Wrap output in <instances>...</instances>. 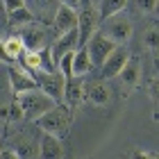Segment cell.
Listing matches in <instances>:
<instances>
[{"label":"cell","mask_w":159,"mask_h":159,"mask_svg":"<svg viewBox=\"0 0 159 159\" xmlns=\"http://www.w3.org/2000/svg\"><path fill=\"white\" fill-rule=\"evenodd\" d=\"M34 123H37V127L41 129V134H50V136H55V139H61V136L68 132L70 123H73V114H70L68 107L55 105L52 109L46 111Z\"/></svg>","instance_id":"6da1fadb"},{"label":"cell","mask_w":159,"mask_h":159,"mask_svg":"<svg viewBox=\"0 0 159 159\" xmlns=\"http://www.w3.org/2000/svg\"><path fill=\"white\" fill-rule=\"evenodd\" d=\"M16 105L20 107V111H23V118L37 120V118H41L46 111L52 109L57 102H55L52 98H48L43 91L34 89V91H27V93L16 96Z\"/></svg>","instance_id":"7a4b0ae2"},{"label":"cell","mask_w":159,"mask_h":159,"mask_svg":"<svg viewBox=\"0 0 159 159\" xmlns=\"http://www.w3.org/2000/svg\"><path fill=\"white\" fill-rule=\"evenodd\" d=\"M98 32L105 34L109 41H114L116 46H125L132 37V18L127 16V14H116V16L102 20V23L98 25Z\"/></svg>","instance_id":"3957f363"},{"label":"cell","mask_w":159,"mask_h":159,"mask_svg":"<svg viewBox=\"0 0 159 159\" xmlns=\"http://www.w3.org/2000/svg\"><path fill=\"white\" fill-rule=\"evenodd\" d=\"M84 48H86V55H89V59H91V66H102L105 59L116 50V43L109 41L105 34L96 32L89 41H86Z\"/></svg>","instance_id":"277c9868"},{"label":"cell","mask_w":159,"mask_h":159,"mask_svg":"<svg viewBox=\"0 0 159 159\" xmlns=\"http://www.w3.org/2000/svg\"><path fill=\"white\" fill-rule=\"evenodd\" d=\"M98 25H100V18H98V11L93 7H82L77 9V37H80V48L86 46L93 34L98 32Z\"/></svg>","instance_id":"5b68a950"},{"label":"cell","mask_w":159,"mask_h":159,"mask_svg":"<svg viewBox=\"0 0 159 159\" xmlns=\"http://www.w3.org/2000/svg\"><path fill=\"white\" fill-rule=\"evenodd\" d=\"M32 77L37 80L39 91H43L48 98H52L57 105L61 102V96H64V84H66L64 75H59V73H43V70H39V73H34Z\"/></svg>","instance_id":"8992f818"},{"label":"cell","mask_w":159,"mask_h":159,"mask_svg":"<svg viewBox=\"0 0 159 159\" xmlns=\"http://www.w3.org/2000/svg\"><path fill=\"white\" fill-rule=\"evenodd\" d=\"M23 2H25V9L32 14L34 23L52 25V18L57 14V7H59L57 0H23Z\"/></svg>","instance_id":"52a82bcc"},{"label":"cell","mask_w":159,"mask_h":159,"mask_svg":"<svg viewBox=\"0 0 159 159\" xmlns=\"http://www.w3.org/2000/svg\"><path fill=\"white\" fill-rule=\"evenodd\" d=\"M18 37L23 41V48L27 52H39V50L48 48V34L43 30V25H39V23L25 25L23 30L18 32Z\"/></svg>","instance_id":"ba28073f"},{"label":"cell","mask_w":159,"mask_h":159,"mask_svg":"<svg viewBox=\"0 0 159 159\" xmlns=\"http://www.w3.org/2000/svg\"><path fill=\"white\" fill-rule=\"evenodd\" d=\"M9 84H11V91L16 93V96L39 89V86H37V80L27 73L25 68H18V66H11V68H9Z\"/></svg>","instance_id":"9c48e42d"},{"label":"cell","mask_w":159,"mask_h":159,"mask_svg":"<svg viewBox=\"0 0 159 159\" xmlns=\"http://www.w3.org/2000/svg\"><path fill=\"white\" fill-rule=\"evenodd\" d=\"M129 57H132V55H129V50H127L125 46H116V50H114V52L105 59V64H102V77H105V80L116 77Z\"/></svg>","instance_id":"30bf717a"},{"label":"cell","mask_w":159,"mask_h":159,"mask_svg":"<svg viewBox=\"0 0 159 159\" xmlns=\"http://www.w3.org/2000/svg\"><path fill=\"white\" fill-rule=\"evenodd\" d=\"M52 27H55L57 37H61V34H66L70 30H77V11L59 5V7H57L55 18H52Z\"/></svg>","instance_id":"8fae6325"},{"label":"cell","mask_w":159,"mask_h":159,"mask_svg":"<svg viewBox=\"0 0 159 159\" xmlns=\"http://www.w3.org/2000/svg\"><path fill=\"white\" fill-rule=\"evenodd\" d=\"M80 48V37H77V30H70L66 34H61V37H57L55 46L50 48V55L55 57V66L57 61H59V57H64L66 52H75Z\"/></svg>","instance_id":"7c38bea8"},{"label":"cell","mask_w":159,"mask_h":159,"mask_svg":"<svg viewBox=\"0 0 159 159\" xmlns=\"http://www.w3.org/2000/svg\"><path fill=\"white\" fill-rule=\"evenodd\" d=\"M82 100H84V86H82V82H80V80H75V77H68L66 84H64V96H61L64 107L75 109Z\"/></svg>","instance_id":"4fadbf2b"},{"label":"cell","mask_w":159,"mask_h":159,"mask_svg":"<svg viewBox=\"0 0 159 159\" xmlns=\"http://www.w3.org/2000/svg\"><path fill=\"white\" fill-rule=\"evenodd\" d=\"M39 159H64L61 139H55L50 134H41L39 141Z\"/></svg>","instance_id":"5bb4252c"},{"label":"cell","mask_w":159,"mask_h":159,"mask_svg":"<svg viewBox=\"0 0 159 159\" xmlns=\"http://www.w3.org/2000/svg\"><path fill=\"white\" fill-rule=\"evenodd\" d=\"M120 80H123V89L125 91H132L136 84H139L141 80V64L136 57H129V59L125 61V66L120 68Z\"/></svg>","instance_id":"9a60e30c"},{"label":"cell","mask_w":159,"mask_h":159,"mask_svg":"<svg viewBox=\"0 0 159 159\" xmlns=\"http://www.w3.org/2000/svg\"><path fill=\"white\" fill-rule=\"evenodd\" d=\"M84 100H89V102L96 105V107H105V105H109V100H111V89L105 82H96L84 91Z\"/></svg>","instance_id":"2e32d148"},{"label":"cell","mask_w":159,"mask_h":159,"mask_svg":"<svg viewBox=\"0 0 159 159\" xmlns=\"http://www.w3.org/2000/svg\"><path fill=\"white\" fill-rule=\"evenodd\" d=\"M125 5H127V0H100L98 2V18H100V23L107 18H111V16H116V14L120 11H125Z\"/></svg>","instance_id":"e0dca14e"},{"label":"cell","mask_w":159,"mask_h":159,"mask_svg":"<svg viewBox=\"0 0 159 159\" xmlns=\"http://www.w3.org/2000/svg\"><path fill=\"white\" fill-rule=\"evenodd\" d=\"M91 70V59L86 55V48H77L73 55V77H82Z\"/></svg>","instance_id":"ac0fdd59"},{"label":"cell","mask_w":159,"mask_h":159,"mask_svg":"<svg viewBox=\"0 0 159 159\" xmlns=\"http://www.w3.org/2000/svg\"><path fill=\"white\" fill-rule=\"evenodd\" d=\"M2 46H5V52H7V57H9L11 61H18V59H20V55L25 52L23 41H20L18 34H14V37H7V39L2 41Z\"/></svg>","instance_id":"d6986e66"},{"label":"cell","mask_w":159,"mask_h":159,"mask_svg":"<svg viewBox=\"0 0 159 159\" xmlns=\"http://www.w3.org/2000/svg\"><path fill=\"white\" fill-rule=\"evenodd\" d=\"M7 20H9V25L11 27H25V25H30L34 23V18H32V14L25 9H16V11H11V14H7Z\"/></svg>","instance_id":"ffe728a7"},{"label":"cell","mask_w":159,"mask_h":159,"mask_svg":"<svg viewBox=\"0 0 159 159\" xmlns=\"http://www.w3.org/2000/svg\"><path fill=\"white\" fill-rule=\"evenodd\" d=\"M73 55H75V52H66L64 57H59V61H57V68L61 70L64 80L73 77Z\"/></svg>","instance_id":"44dd1931"},{"label":"cell","mask_w":159,"mask_h":159,"mask_svg":"<svg viewBox=\"0 0 159 159\" xmlns=\"http://www.w3.org/2000/svg\"><path fill=\"white\" fill-rule=\"evenodd\" d=\"M0 116H2V118H9V120H20V118H23V111H20V107L14 102L11 107L0 109Z\"/></svg>","instance_id":"7402d4cb"},{"label":"cell","mask_w":159,"mask_h":159,"mask_svg":"<svg viewBox=\"0 0 159 159\" xmlns=\"http://www.w3.org/2000/svg\"><path fill=\"white\" fill-rule=\"evenodd\" d=\"M159 39V32H157V27H150V30L146 32V37H143V43H146V48H150L152 52L157 55V41Z\"/></svg>","instance_id":"603a6c76"},{"label":"cell","mask_w":159,"mask_h":159,"mask_svg":"<svg viewBox=\"0 0 159 159\" xmlns=\"http://www.w3.org/2000/svg\"><path fill=\"white\" fill-rule=\"evenodd\" d=\"M0 2H2V9H5V14H11V11L23 9V7H25V2H23V0H0Z\"/></svg>","instance_id":"cb8c5ba5"},{"label":"cell","mask_w":159,"mask_h":159,"mask_svg":"<svg viewBox=\"0 0 159 159\" xmlns=\"http://www.w3.org/2000/svg\"><path fill=\"white\" fill-rule=\"evenodd\" d=\"M136 7H139V11L143 14H152L157 9V0H134Z\"/></svg>","instance_id":"d4e9b609"},{"label":"cell","mask_w":159,"mask_h":159,"mask_svg":"<svg viewBox=\"0 0 159 159\" xmlns=\"http://www.w3.org/2000/svg\"><path fill=\"white\" fill-rule=\"evenodd\" d=\"M57 2L64 5V7H68V9H75V11L82 7V0H57Z\"/></svg>","instance_id":"484cf974"},{"label":"cell","mask_w":159,"mask_h":159,"mask_svg":"<svg viewBox=\"0 0 159 159\" xmlns=\"http://www.w3.org/2000/svg\"><path fill=\"white\" fill-rule=\"evenodd\" d=\"M0 159H20L16 150H0Z\"/></svg>","instance_id":"4316f807"},{"label":"cell","mask_w":159,"mask_h":159,"mask_svg":"<svg viewBox=\"0 0 159 159\" xmlns=\"http://www.w3.org/2000/svg\"><path fill=\"white\" fill-rule=\"evenodd\" d=\"M0 61L2 64H9V66H14V61L7 57V52H5V46H2V41H0Z\"/></svg>","instance_id":"83f0119b"},{"label":"cell","mask_w":159,"mask_h":159,"mask_svg":"<svg viewBox=\"0 0 159 159\" xmlns=\"http://www.w3.org/2000/svg\"><path fill=\"white\" fill-rule=\"evenodd\" d=\"M132 159H148V155H146V152H141V150H136V152L132 155Z\"/></svg>","instance_id":"f1b7e54d"},{"label":"cell","mask_w":159,"mask_h":159,"mask_svg":"<svg viewBox=\"0 0 159 159\" xmlns=\"http://www.w3.org/2000/svg\"><path fill=\"white\" fill-rule=\"evenodd\" d=\"M2 11H5V9H2V2H0V16H2Z\"/></svg>","instance_id":"f546056e"},{"label":"cell","mask_w":159,"mask_h":159,"mask_svg":"<svg viewBox=\"0 0 159 159\" xmlns=\"http://www.w3.org/2000/svg\"><path fill=\"white\" fill-rule=\"evenodd\" d=\"M148 159H157V157H155V155H148Z\"/></svg>","instance_id":"4dcf8cb0"}]
</instances>
